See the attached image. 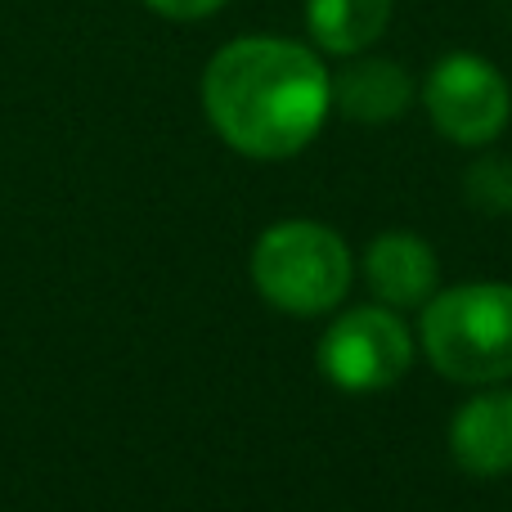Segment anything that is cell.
I'll list each match as a JSON object with an SVG mask.
<instances>
[{
    "label": "cell",
    "instance_id": "obj_9",
    "mask_svg": "<svg viewBox=\"0 0 512 512\" xmlns=\"http://www.w3.org/2000/svg\"><path fill=\"white\" fill-rule=\"evenodd\" d=\"M396 0H306V27L324 54L351 59L378 45Z\"/></svg>",
    "mask_w": 512,
    "mask_h": 512
},
{
    "label": "cell",
    "instance_id": "obj_3",
    "mask_svg": "<svg viewBox=\"0 0 512 512\" xmlns=\"http://www.w3.org/2000/svg\"><path fill=\"white\" fill-rule=\"evenodd\" d=\"M351 248L319 221H279L252 248V283L274 310L297 319L328 315L351 288Z\"/></svg>",
    "mask_w": 512,
    "mask_h": 512
},
{
    "label": "cell",
    "instance_id": "obj_10",
    "mask_svg": "<svg viewBox=\"0 0 512 512\" xmlns=\"http://www.w3.org/2000/svg\"><path fill=\"white\" fill-rule=\"evenodd\" d=\"M463 198L486 216L512 212V158H477L463 171Z\"/></svg>",
    "mask_w": 512,
    "mask_h": 512
},
{
    "label": "cell",
    "instance_id": "obj_5",
    "mask_svg": "<svg viewBox=\"0 0 512 512\" xmlns=\"http://www.w3.org/2000/svg\"><path fill=\"white\" fill-rule=\"evenodd\" d=\"M423 104L432 126L450 144L481 149L504 135L512 117V90L504 72L472 50H454L432 63L423 81Z\"/></svg>",
    "mask_w": 512,
    "mask_h": 512
},
{
    "label": "cell",
    "instance_id": "obj_7",
    "mask_svg": "<svg viewBox=\"0 0 512 512\" xmlns=\"http://www.w3.org/2000/svg\"><path fill=\"white\" fill-rule=\"evenodd\" d=\"M409 104H414V77L382 54H351L333 77V108L346 122L387 126L405 117Z\"/></svg>",
    "mask_w": 512,
    "mask_h": 512
},
{
    "label": "cell",
    "instance_id": "obj_1",
    "mask_svg": "<svg viewBox=\"0 0 512 512\" xmlns=\"http://www.w3.org/2000/svg\"><path fill=\"white\" fill-rule=\"evenodd\" d=\"M333 108V72L288 36H239L203 72V113L234 153L279 162L319 135Z\"/></svg>",
    "mask_w": 512,
    "mask_h": 512
},
{
    "label": "cell",
    "instance_id": "obj_2",
    "mask_svg": "<svg viewBox=\"0 0 512 512\" xmlns=\"http://www.w3.org/2000/svg\"><path fill=\"white\" fill-rule=\"evenodd\" d=\"M423 351L463 387L512 378V283H459L423 306Z\"/></svg>",
    "mask_w": 512,
    "mask_h": 512
},
{
    "label": "cell",
    "instance_id": "obj_6",
    "mask_svg": "<svg viewBox=\"0 0 512 512\" xmlns=\"http://www.w3.org/2000/svg\"><path fill=\"white\" fill-rule=\"evenodd\" d=\"M436 279H441V265H436L432 243L409 230H387L364 248V283L391 310L427 306Z\"/></svg>",
    "mask_w": 512,
    "mask_h": 512
},
{
    "label": "cell",
    "instance_id": "obj_8",
    "mask_svg": "<svg viewBox=\"0 0 512 512\" xmlns=\"http://www.w3.org/2000/svg\"><path fill=\"white\" fill-rule=\"evenodd\" d=\"M450 454L468 477L512 472V391H481L454 414Z\"/></svg>",
    "mask_w": 512,
    "mask_h": 512
},
{
    "label": "cell",
    "instance_id": "obj_11",
    "mask_svg": "<svg viewBox=\"0 0 512 512\" xmlns=\"http://www.w3.org/2000/svg\"><path fill=\"white\" fill-rule=\"evenodd\" d=\"M153 14L176 18V23H194V18H212L216 9H225L230 0H144Z\"/></svg>",
    "mask_w": 512,
    "mask_h": 512
},
{
    "label": "cell",
    "instance_id": "obj_4",
    "mask_svg": "<svg viewBox=\"0 0 512 512\" xmlns=\"http://www.w3.org/2000/svg\"><path fill=\"white\" fill-rule=\"evenodd\" d=\"M414 364V337L391 306H355L319 337V373L337 391L369 396L387 391Z\"/></svg>",
    "mask_w": 512,
    "mask_h": 512
}]
</instances>
